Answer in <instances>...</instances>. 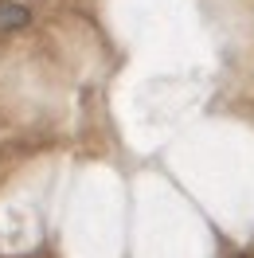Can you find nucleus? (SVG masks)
Returning <instances> with one entry per match:
<instances>
[{
    "mask_svg": "<svg viewBox=\"0 0 254 258\" xmlns=\"http://www.w3.org/2000/svg\"><path fill=\"white\" fill-rule=\"evenodd\" d=\"M32 24V12L24 0H0V32H20Z\"/></svg>",
    "mask_w": 254,
    "mask_h": 258,
    "instance_id": "1",
    "label": "nucleus"
}]
</instances>
